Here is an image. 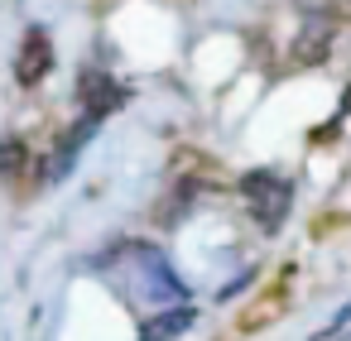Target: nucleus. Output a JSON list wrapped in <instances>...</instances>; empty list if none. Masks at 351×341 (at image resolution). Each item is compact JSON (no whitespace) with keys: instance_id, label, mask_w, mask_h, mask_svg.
<instances>
[{"instance_id":"1","label":"nucleus","mask_w":351,"mask_h":341,"mask_svg":"<svg viewBox=\"0 0 351 341\" xmlns=\"http://www.w3.org/2000/svg\"><path fill=\"white\" fill-rule=\"evenodd\" d=\"M241 197H245L255 226L269 231V236L284 226V216H289V207H293V188H289V178H279L274 168H255V173H245V178H241Z\"/></svg>"},{"instance_id":"2","label":"nucleus","mask_w":351,"mask_h":341,"mask_svg":"<svg viewBox=\"0 0 351 341\" xmlns=\"http://www.w3.org/2000/svg\"><path fill=\"white\" fill-rule=\"evenodd\" d=\"M332 39H337V20L332 15H303V29L289 44V63L293 68H322L327 53H332Z\"/></svg>"},{"instance_id":"3","label":"nucleus","mask_w":351,"mask_h":341,"mask_svg":"<svg viewBox=\"0 0 351 341\" xmlns=\"http://www.w3.org/2000/svg\"><path fill=\"white\" fill-rule=\"evenodd\" d=\"M49 68H53V44H49V34H44V29H29V34H25V44H20V58H15V77H20V87L44 82V77H49Z\"/></svg>"},{"instance_id":"4","label":"nucleus","mask_w":351,"mask_h":341,"mask_svg":"<svg viewBox=\"0 0 351 341\" xmlns=\"http://www.w3.org/2000/svg\"><path fill=\"white\" fill-rule=\"evenodd\" d=\"M77 97H82V111H87L92 121H106V116H111V111L125 101V87H116L106 73H82Z\"/></svg>"},{"instance_id":"5","label":"nucleus","mask_w":351,"mask_h":341,"mask_svg":"<svg viewBox=\"0 0 351 341\" xmlns=\"http://www.w3.org/2000/svg\"><path fill=\"white\" fill-rule=\"evenodd\" d=\"M97 125H101V121L82 116V125H77V130H68V135L53 144V154H49V164H44V178H49V183H58V178L77 164V154H82V144L92 140V130H97Z\"/></svg>"},{"instance_id":"6","label":"nucleus","mask_w":351,"mask_h":341,"mask_svg":"<svg viewBox=\"0 0 351 341\" xmlns=\"http://www.w3.org/2000/svg\"><path fill=\"white\" fill-rule=\"evenodd\" d=\"M193 307L188 303H173V307H164V312H154L145 327H140V341H178L188 327H193Z\"/></svg>"},{"instance_id":"7","label":"nucleus","mask_w":351,"mask_h":341,"mask_svg":"<svg viewBox=\"0 0 351 341\" xmlns=\"http://www.w3.org/2000/svg\"><path fill=\"white\" fill-rule=\"evenodd\" d=\"M29 168V144L25 140H0V178L5 183H20Z\"/></svg>"},{"instance_id":"8","label":"nucleus","mask_w":351,"mask_h":341,"mask_svg":"<svg viewBox=\"0 0 351 341\" xmlns=\"http://www.w3.org/2000/svg\"><path fill=\"white\" fill-rule=\"evenodd\" d=\"M303 15H332V20H351V0H293Z\"/></svg>"},{"instance_id":"9","label":"nucleus","mask_w":351,"mask_h":341,"mask_svg":"<svg viewBox=\"0 0 351 341\" xmlns=\"http://www.w3.org/2000/svg\"><path fill=\"white\" fill-rule=\"evenodd\" d=\"M346 322H351V303H346V307H341V312H337V317H332V327H327V336H337V331H341V327H346Z\"/></svg>"}]
</instances>
